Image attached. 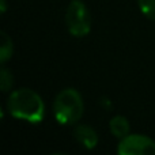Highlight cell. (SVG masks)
Masks as SVG:
<instances>
[{
  "mask_svg": "<svg viewBox=\"0 0 155 155\" xmlns=\"http://www.w3.org/2000/svg\"><path fill=\"white\" fill-rule=\"evenodd\" d=\"M109 129L113 134V136L118 137V139H123V137L129 135L131 125H129V121L124 116H114L109 123Z\"/></svg>",
  "mask_w": 155,
  "mask_h": 155,
  "instance_id": "obj_6",
  "label": "cell"
},
{
  "mask_svg": "<svg viewBox=\"0 0 155 155\" xmlns=\"http://www.w3.org/2000/svg\"><path fill=\"white\" fill-rule=\"evenodd\" d=\"M84 112V104L80 93L75 88H64L56 95L53 102V113L61 125L76 124Z\"/></svg>",
  "mask_w": 155,
  "mask_h": 155,
  "instance_id": "obj_2",
  "label": "cell"
},
{
  "mask_svg": "<svg viewBox=\"0 0 155 155\" xmlns=\"http://www.w3.org/2000/svg\"><path fill=\"white\" fill-rule=\"evenodd\" d=\"M74 134H75V139L87 150H93L98 144V135H97V132L91 127L86 125V124L76 125Z\"/></svg>",
  "mask_w": 155,
  "mask_h": 155,
  "instance_id": "obj_5",
  "label": "cell"
},
{
  "mask_svg": "<svg viewBox=\"0 0 155 155\" xmlns=\"http://www.w3.org/2000/svg\"><path fill=\"white\" fill-rule=\"evenodd\" d=\"M12 40L5 33H2V42H0V61L2 64L7 63L12 56Z\"/></svg>",
  "mask_w": 155,
  "mask_h": 155,
  "instance_id": "obj_7",
  "label": "cell"
},
{
  "mask_svg": "<svg viewBox=\"0 0 155 155\" xmlns=\"http://www.w3.org/2000/svg\"><path fill=\"white\" fill-rule=\"evenodd\" d=\"M0 8H2V14H4L5 10H7V3H5V0H0Z\"/></svg>",
  "mask_w": 155,
  "mask_h": 155,
  "instance_id": "obj_10",
  "label": "cell"
},
{
  "mask_svg": "<svg viewBox=\"0 0 155 155\" xmlns=\"http://www.w3.org/2000/svg\"><path fill=\"white\" fill-rule=\"evenodd\" d=\"M11 86H12V74L5 67H3L0 71V88L2 91H8Z\"/></svg>",
  "mask_w": 155,
  "mask_h": 155,
  "instance_id": "obj_9",
  "label": "cell"
},
{
  "mask_svg": "<svg viewBox=\"0 0 155 155\" xmlns=\"http://www.w3.org/2000/svg\"><path fill=\"white\" fill-rule=\"evenodd\" d=\"M65 23L74 37H84L91 30V16L82 0H72L65 11Z\"/></svg>",
  "mask_w": 155,
  "mask_h": 155,
  "instance_id": "obj_3",
  "label": "cell"
},
{
  "mask_svg": "<svg viewBox=\"0 0 155 155\" xmlns=\"http://www.w3.org/2000/svg\"><path fill=\"white\" fill-rule=\"evenodd\" d=\"M7 109L11 116L19 120L38 124L45 116V105L40 94L31 88H18L8 97Z\"/></svg>",
  "mask_w": 155,
  "mask_h": 155,
  "instance_id": "obj_1",
  "label": "cell"
},
{
  "mask_svg": "<svg viewBox=\"0 0 155 155\" xmlns=\"http://www.w3.org/2000/svg\"><path fill=\"white\" fill-rule=\"evenodd\" d=\"M117 153L120 155H155V140L146 135L129 134L120 140Z\"/></svg>",
  "mask_w": 155,
  "mask_h": 155,
  "instance_id": "obj_4",
  "label": "cell"
},
{
  "mask_svg": "<svg viewBox=\"0 0 155 155\" xmlns=\"http://www.w3.org/2000/svg\"><path fill=\"white\" fill-rule=\"evenodd\" d=\"M137 3L143 15L155 21V0H137Z\"/></svg>",
  "mask_w": 155,
  "mask_h": 155,
  "instance_id": "obj_8",
  "label": "cell"
}]
</instances>
